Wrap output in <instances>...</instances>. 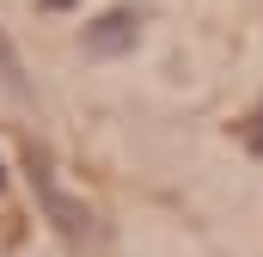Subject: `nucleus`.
<instances>
[{"label": "nucleus", "instance_id": "nucleus-3", "mask_svg": "<svg viewBox=\"0 0 263 257\" xmlns=\"http://www.w3.org/2000/svg\"><path fill=\"white\" fill-rule=\"evenodd\" d=\"M0 80L12 86V92H25V67H18V56H12V43L0 37Z\"/></svg>", "mask_w": 263, "mask_h": 257}, {"label": "nucleus", "instance_id": "nucleus-4", "mask_svg": "<svg viewBox=\"0 0 263 257\" xmlns=\"http://www.w3.org/2000/svg\"><path fill=\"white\" fill-rule=\"evenodd\" d=\"M245 141H251V153H263V104L251 111V123H245Z\"/></svg>", "mask_w": 263, "mask_h": 257}, {"label": "nucleus", "instance_id": "nucleus-2", "mask_svg": "<svg viewBox=\"0 0 263 257\" xmlns=\"http://www.w3.org/2000/svg\"><path fill=\"white\" fill-rule=\"evenodd\" d=\"M135 25H141V19H135L129 6L104 12L98 25H86V49H92V56H117V49H129V43H135Z\"/></svg>", "mask_w": 263, "mask_h": 257}, {"label": "nucleus", "instance_id": "nucleus-1", "mask_svg": "<svg viewBox=\"0 0 263 257\" xmlns=\"http://www.w3.org/2000/svg\"><path fill=\"white\" fill-rule=\"evenodd\" d=\"M25 172H31V190H37V202H43V214L55 221V233H62L67 245H86V239H92V208L55 184V166H49V153H37V147H31Z\"/></svg>", "mask_w": 263, "mask_h": 257}]
</instances>
